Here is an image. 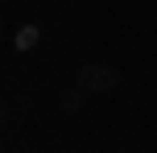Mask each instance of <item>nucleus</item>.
Wrapping results in <instances>:
<instances>
[{"instance_id":"f257e3e1","label":"nucleus","mask_w":157,"mask_h":153,"mask_svg":"<svg viewBox=\"0 0 157 153\" xmlns=\"http://www.w3.org/2000/svg\"><path fill=\"white\" fill-rule=\"evenodd\" d=\"M75 83L87 91V95H108V91L120 87V71H116V66H108V62H87L83 71H78Z\"/></svg>"},{"instance_id":"7ed1b4c3","label":"nucleus","mask_w":157,"mask_h":153,"mask_svg":"<svg viewBox=\"0 0 157 153\" xmlns=\"http://www.w3.org/2000/svg\"><path fill=\"white\" fill-rule=\"evenodd\" d=\"M83 95H87V91H83V87H78V83H75V87H66L62 95H58V108H62L66 116H75L78 108H83Z\"/></svg>"},{"instance_id":"f03ea898","label":"nucleus","mask_w":157,"mask_h":153,"mask_svg":"<svg viewBox=\"0 0 157 153\" xmlns=\"http://www.w3.org/2000/svg\"><path fill=\"white\" fill-rule=\"evenodd\" d=\"M37 41H41V29H37V25H21V29L13 33V46L21 50V54H29V50H37Z\"/></svg>"}]
</instances>
